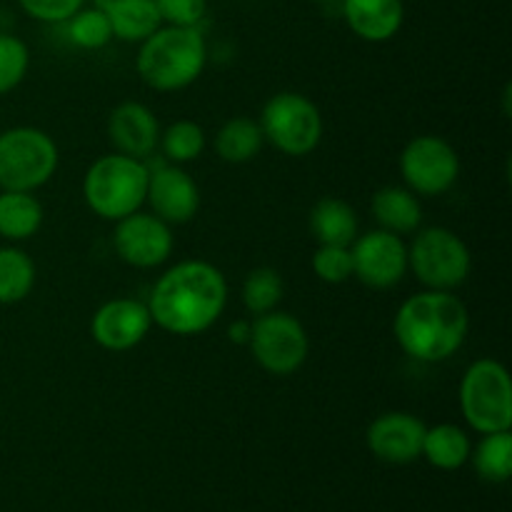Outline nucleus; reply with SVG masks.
<instances>
[{
	"mask_svg": "<svg viewBox=\"0 0 512 512\" xmlns=\"http://www.w3.org/2000/svg\"><path fill=\"white\" fill-rule=\"evenodd\" d=\"M145 200L160 220H165L168 225H183L198 213L200 190L183 168L163 165L158 170H150Z\"/></svg>",
	"mask_w": 512,
	"mask_h": 512,
	"instance_id": "2eb2a0df",
	"label": "nucleus"
},
{
	"mask_svg": "<svg viewBox=\"0 0 512 512\" xmlns=\"http://www.w3.org/2000/svg\"><path fill=\"white\" fill-rule=\"evenodd\" d=\"M148 305L133 298H115L100 305L90 320V335L95 343L110 353H125L145 340L150 333Z\"/></svg>",
	"mask_w": 512,
	"mask_h": 512,
	"instance_id": "ddd939ff",
	"label": "nucleus"
},
{
	"mask_svg": "<svg viewBox=\"0 0 512 512\" xmlns=\"http://www.w3.org/2000/svg\"><path fill=\"white\" fill-rule=\"evenodd\" d=\"M343 18L358 38L385 43L403 28V0H343Z\"/></svg>",
	"mask_w": 512,
	"mask_h": 512,
	"instance_id": "f3484780",
	"label": "nucleus"
},
{
	"mask_svg": "<svg viewBox=\"0 0 512 512\" xmlns=\"http://www.w3.org/2000/svg\"><path fill=\"white\" fill-rule=\"evenodd\" d=\"M263 130L260 123L250 118H233L218 130L215 135V153L220 155V160L225 163H248L263 148Z\"/></svg>",
	"mask_w": 512,
	"mask_h": 512,
	"instance_id": "5701e85b",
	"label": "nucleus"
},
{
	"mask_svg": "<svg viewBox=\"0 0 512 512\" xmlns=\"http://www.w3.org/2000/svg\"><path fill=\"white\" fill-rule=\"evenodd\" d=\"M163 145V153L170 163H190L198 160L205 150V133L193 120H178L168 125L158 140Z\"/></svg>",
	"mask_w": 512,
	"mask_h": 512,
	"instance_id": "bb28decb",
	"label": "nucleus"
},
{
	"mask_svg": "<svg viewBox=\"0 0 512 512\" xmlns=\"http://www.w3.org/2000/svg\"><path fill=\"white\" fill-rule=\"evenodd\" d=\"M65 23H68L70 40L83 50L105 48L113 40V30H110L108 18H105V13L98 5L95 8H80Z\"/></svg>",
	"mask_w": 512,
	"mask_h": 512,
	"instance_id": "cd10ccee",
	"label": "nucleus"
},
{
	"mask_svg": "<svg viewBox=\"0 0 512 512\" xmlns=\"http://www.w3.org/2000/svg\"><path fill=\"white\" fill-rule=\"evenodd\" d=\"M315 3H330V0H315Z\"/></svg>",
	"mask_w": 512,
	"mask_h": 512,
	"instance_id": "72a5a7b5",
	"label": "nucleus"
},
{
	"mask_svg": "<svg viewBox=\"0 0 512 512\" xmlns=\"http://www.w3.org/2000/svg\"><path fill=\"white\" fill-rule=\"evenodd\" d=\"M373 218L378 220L380 228L390 230L395 235L415 233L423 223V208L415 198L413 190L398 188V185H385L373 195Z\"/></svg>",
	"mask_w": 512,
	"mask_h": 512,
	"instance_id": "6ab92c4d",
	"label": "nucleus"
},
{
	"mask_svg": "<svg viewBox=\"0 0 512 512\" xmlns=\"http://www.w3.org/2000/svg\"><path fill=\"white\" fill-rule=\"evenodd\" d=\"M30 68V50L20 38L0 33V95L23 83Z\"/></svg>",
	"mask_w": 512,
	"mask_h": 512,
	"instance_id": "c85d7f7f",
	"label": "nucleus"
},
{
	"mask_svg": "<svg viewBox=\"0 0 512 512\" xmlns=\"http://www.w3.org/2000/svg\"><path fill=\"white\" fill-rule=\"evenodd\" d=\"M18 3L30 18L40 23H65L70 15L83 8L85 0H18Z\"/></svg>",
	"mask_w": 512,
	"mask_h": 512,
	"instance_id": "2f4dec72",
	"label": "nucleus"
},
{
	"mask_svg": "<svg viewBox=\"0 0 512 512\" xmlns=\"http://www.w3.org/2000/svg\"><path fill=\"white\" fill-rule=\"evenodd\" d=\"M313 270L323 283H345L353 278V253L345 245H320L313 255Z\"/></svg>",
	"mask_w": 512,
	"mask_h": 512,
	"instance_id": "c756f323",
	"label": "nucleus"
},
{
	"mask_svg": "<svg viewBox=\"0 0 512 512\" xmlns=\"http://www.w3.org/2000/svg\"><path fill=\"white\" fill-rule=\"evenodd\" d=\"M150 168L138 158L115 153L103 155L83 178V198L103 220H123L138 213L148 195Z\"/></svg>",
	"mask_w": 512,
	"mask_h": 512,
	"instance_id": "20e7f679",
	"label": "nucleus"
},
{
	"mask_svg": "<svg viewBox=\"0 0 512 512\" xmlns=\"http://www.w3.org/2000/svg\"><path fill=\"white\" fill-rule=\"evenodd\" d=\"M353 275L373 290H388L408 273V245L390 230H370L350 245Z\"/></svg>",
	"mask_w": 512,
	"mask_h": 512,
	"instance_id": "9b49d317",
	"label": "nucleus"
},
{
	"mask_svg": "<svg viewBox=\"0 0 512 512\" xmlns=\"http://www.w3.org/2000/svg\"><path fill=\"white\" fill-rule=\"evenodd\" d=\"M228 303L225 275L205 260H183L160 275L150 293V318L165 333L200 335L223 315Z\"/></svg>",
	"mask_w": 512,
	"mask_h": 512,
	"instance_id": "f257e3e1",
	"label": "nucleus"
},
{
	"mask_svg": "<svg viewBox=\"0 0 512 512\" xmlns=\"http://www.w3.org/2000/svg\"><path fill=\"white\" fill-rule=\"evenodd\" d=\"M470 318L453 290H423L405 300L393 320L400 350L420 363H443L463 348Z\"/></svg>",
	"mask_w": 512,
	"mask_h": 512,
	"instance_id": "f03ea898",
	"label": "nucleus"
},
{
	"mask_svg": "<svg viewBox=\"0 0 512 512\" xmlns=\"http://www.w3.org/2000/svg\"><path fill=\"white\" fill-rule=\"evenodd\" d=\"M310 230L320 245H345L358 238V215L340 198H323L310 210Z\"/></svg>",
	"mask_w": 512,
	"mask_h": 512,
	"instance_id": "aec40b11",
	"label": "nucleus"
},
{
	"mask_svg": "<svg viewBox=\"0 0 512 512\" xmlns=\"http://www.w3.org/2000/svg\"><path fill=\"white\" fill-rule=\"evenodd\" d=\"M58 170V145L45 130L10 128L0 133V188L33 193Z\"/></svg>",
	"mask_w": 512,
	"mask_h": 512,
	"instance_id": "423d86ee",
	"label": "nucleus"
},
{
	"mask_svg": "<svg viewBox=\"0 0 512 512\" xmlns=\"http://www.w3.org/2000/svg\"><path fill=\"white\" fill-rule=\"evenodd\" d=\"M40 225H43V205L33 193L25 190L0 193V238L20 243L33 238Z\"/></svg>",
	"mask_w": 512,
	"mask_h": 512,
	"instance_id": "412c9836",
	"label": "nucleus"
},
{
	"mask_svg": "<svg viewBox=\"0 0 512 512\" xmlns=\"http://www.w3.org/2000/svg\"><path fill=\"white\" fill-rule=\"evenodd\" d=\"M35 263L15 245L0 248V305H15L33 293Z\"/></svg>",
	"mask_w": 512,
	"mask_h": 512,
	"instance_id": "b1692460",
	"label": "nucleus"
},
{
	"mask_svg": "<svg viewBox=\"0 0 512 512\" xmlns=\"http://www.w3.org/2000/svg\"><path fill=\"white\" fill-rule=\"evenodd\" d=\"M208 63V45L198 28L160 25L140 43L138 75L148 88L173 93L193 85Z\"/></svg>",
	"mask_w": 512,
	"mask_h": 512,
	"instance_id": "7ed1b4c3",
	"label": "nucleus"
},
{
	"mask_svg": "<svg viewBox=\"0 0 512 512\" xmlns=\"http://www.w3.org/2000/svg\"><path fill=\"white\" fill-rule=\"evenodd\" d=\"M473 445L468 433L453 423H440L435 428L425 430L423 455L438 470H460L470 460Z\"/></svg>",
	"mask_w": 512,
	"mask_h": 512,
	"instance_id": "4be33fe9",
	"label": "nucleus"
},
{
	"mask_svg": "<svg viewBox=\"0 0 512 512\" xmlns=\"http://www.w3.org/2000/svg\"><path fill=\"white\" fill-rule=\"evenodd\" d=\"M98 8L108 18L113 38L125 43H143L163 25L153 0H98Z\"/></svg>",
	"mask_w": 512,
	"mask_h": 512,
	"instance_id": "a211bd4d",
	"label": "nucleus"
},
{
	"mask_svg": "<svg viewBox=\"0 0 512 512\" xmlns=\"http://www.w3.org/2000/svg\"><path fill=\"white\" fill-rule=\"evenodd\" d=\"M250 328H253V323H248V320H238V323L230 325V340L238 345H248L250 340Z\"/></svg>",
	"mask_w": 512,
	"mask_h": 512,
	"instance_id": "473e14b6",
	"label": "nucleus"
},
{
	"mask_svg": "<svg viewBox=\"0 0 512 512\" xmlns=\"http://www.w3.org/2000/svg\"><path fill=\"white\" fill-rule=\"evenodd\" d=\"M408 268L428 290H455L468 280L473 258L460 235L448 228H425L408 248Z\"/></svg>",
	"mask_w": 512,
	"mask_h": 512,
	"instance_id": "0eeeda50",
	"label": "nucleus"
},
{
	"mask_svg": "<svg viewBox=\"0 0 512 512\" xmlns=\"http://www.w3.org/2000/svg\"><path fill=\"white\" fill-rule=\"evenodd\" d=\"M263 138L280 153L303 158L313 153L323 138V118L318 105L300 93H278L263 105L260 113Z\"/></svg>",
	"mask_w": 512,
	"mask_h": 512,
	"instance_id": "6e6552de",
	"label": "nucleus"
},
{
	"mask_svg": "<svg viewBox=\"0 0 512 512\" xmlns=\"http://www.w3.org/2000/svg\"><path fill=\"white\" fill-rule=\"evenodd\" d=\"M285 295L283 278L273 268L250 270L243 283V305L248 313L263 315L278 308V303Z\"/></svg>",
	"mask_w": 512,
	"mask_h": 512,
	"instance_id": "a878e982",
	"label": "nucleus"
},
{
	"mask_svg": "<svg viewBox=\"0 0 512 512\" xmlns=\"http://www.w3.org/2000/svg\"><path fill=\"white\" fill-rule=\"evenodd\" d=\"M153 3L163 23L183 25V28H198L208 13V0H153Z\"/></svg>",
	"mask_w": 512,
	"mask_h": 512,
	"instance_id": "7c9ffc66",
	"label": "nucleus"
},
{
	"mask_svg": "<svg viewBox=\"0 0 512 512\" xmlns=\"http://www.w3.org/2000/svg\"><path fill=\"white\" fill-rule=\"evenodd\" d=\"M400 175L415 195H443L460 175V158L440 135H418L400 153Z\"/></svg>",
	"mask_w": 512,
	"mask_h": 512,
	"instance_id": "9d476101",
	"label": "nucleus"
},
{
	"mask_svg": "<svg viewBox=\"0 0 512 512\" xmlns=\"http://www.w3.org/2000/svg\"><path fill=\"white\" fill-rule=\"evenodd\" d=\"M460 410L465 423L480 435L512 428V383L503 363L483 358L465 370Z\"/></svg>",
	"mask_w": 512,
	"mask_h": 512,
	"instance_id": "39448f33",
	"label": "nucleus"
},
{
	"mask_svg": "<svg viewBox=\"0 0 512 512\" xmlns=\"http://www.w3.org/2000/svg\"><path fill=\"white\" fill-rule=\"evenodd\" d=\"M425 423L410 413H383L370 423L365 440L370 453L390 465H408L423 455Z\"/></svg>",
	"mask_w": 512,
	"mask_h": 512,
	"instance_id": "4468645a",
	"label": "nucleus"
},
{
	"mask_svg": "<svg viewBox=\"0 0 512 512\" xmlns=\"http://www.w3.org/2000/svg\"><path fill=\"white\" fill-rule=\"evenodd\" d=\"M108 135L115 150L130 158H148L160 140V128L155 113L143 103H120L108 118Z\"/></svg>",
	"mask_w": 512,
	"mask_h": 512,
	"instance_id": "dca6fc26",
	"label": "nucleus"
},
{
	"mask_svg": "<svg viewBox=\"0 0 512 512\" xmlns=\"http://www.w3.org/2000/svg\"><path fill=\"white\" fill-rule=\"evenodd\" d=\"M248 345L260 368L270 375H293L303 368L310 353L303 323L295 315L280 310H270L255 318Z\"/></svg>",
	"mask_w": 512,
	"mask_h": 512,
	"instance_id": "1a4fd4ad",
	"label": "nucleus"
},
{
	"mask_svg": "<svg viewBox=\"0 0 512 512\" xmlns=\"http://www.w3.org/2000/svg\"><path fill=\"white\" fill-rule=\"evenodd\" d=\"M473 458L475 470L488 483H508L512 475V435L510 430L485 435L478 443Z\"/></svg>",
	"mask_w": 512,
	"mask_h": 512,
	"instance_id": "393cba45",
	"label": "nucleus"
},
{
	"mask_svg": "<svg viewBox=\"0 0 512 512\" xmlns=\"http://www.w3.org/2000/svg\"><path fill=\"white\" fill-rule=\"evenodd\" d=\"M113 248L123 263L150 270L163 265L173 253V233L165 220L153 213H133L118 220L113 233Z\"/></svg>",
	"mask_w": 512,
	"mask_h": 512,
	"instance_id": "f8f14e48",
	"label": "nucleus"
}]
</instances>
